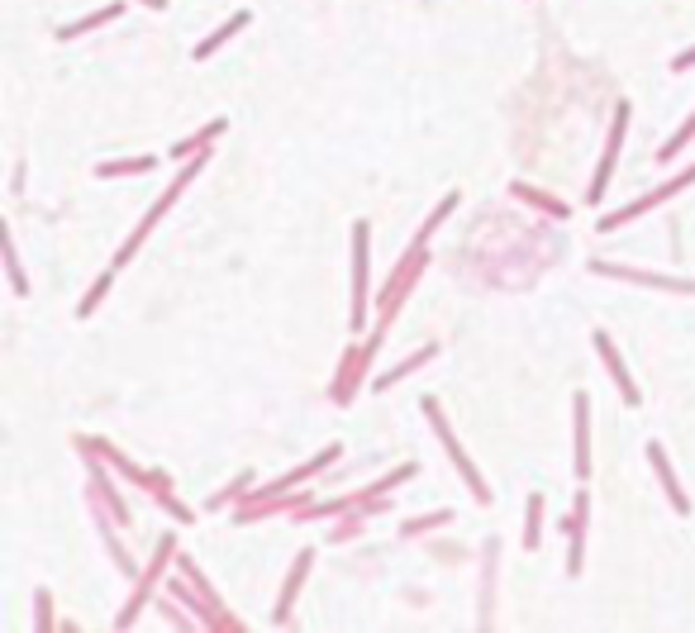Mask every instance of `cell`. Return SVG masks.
<instances>
[{"label": "cell", "mask_w": 695, "mask_h": 633, "mask_svg": "<svg viewBox=\"0 0 695 633\" xmlns=\"http://www.w3.org/2000/svg\"><path fill=\"white\" fill-rule=\"evenodd\" d=\"M595 343H600V357L609 362V372H615V381H619V391H624L628 400H638V391H634V381H628V372H624V362L615 357V348H609V339H605V333H595Z\"/></svg>", "instance_id": "obj_1"}, {"label": "cell", "mask_w": 695, "mask_h": 633, "mask_svg": "<svg viewBox=\"0 0 695 633\" xmlns=\"http://www.w3.org/2000/svg\"><path fill=\"white\" fill-rule=\"evenodd\" d=\"M239 24H243V14H239V20H234V24H224L220 33H214V39H205V43H201V58H205V53H214V48H220V43L229 39V33H234V29H239Z\"/></svg>", "instance_id": "obj_2"}]
</instances>
